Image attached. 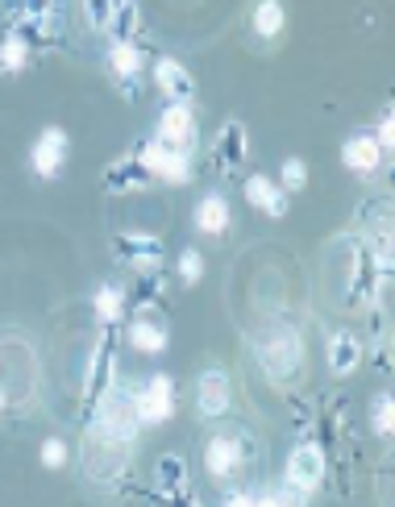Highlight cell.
Masks as SVG:
<instances>
[{"mask_svg": "<svg viewBox=\"0 0 395 507\" xmlns=\"http://www.w3.org/2000/svg\"><path fill=\"white\" fill-rule=\"evenodd\" d=\"M167 342H171V333L158 321H146V316H142V321L129 324V345H133L138 353H163Z\"/></svg>", "mask_w": 395, "mask_h": 507, "instance_id": "14", "label": "cell"}, {"mask_svg": "<svg viewBox=\"0 0 395 507\" xmlns=\"http://www.w3.org/2000/svg\"><path fill=\"white\" fill-rule=\"evenodd\" d=\"M84 9H88V21L96 30L113 25V17H117V5H113V0H84Z\"/></svg>", "mask_w": 395, "mask_h": 507, "instance_id": "25", "label": "cell"}, {"mask_svg": "<svg viewBox=\"0 0 395 507\" xmlns=\"http://www.w3.org/2000/svg\"><path fill=\"white\" fill-rule=\"evenodd\" d=\"M304 184H308V166L300 163V158H287V163H283V175H279V187L291 195V192H304Z\"/></svg>", "mask_w": 395, "mask_h": 507, "instance_id": "22", "label": "cell"}, {"mask_svg": "<svg viewBox=\"0 0 395 507\" xmlns=\"http://www.w3.org/2000/svg\"><path fill=\"white\" fill-rule=\"evenodd\" d=\"M287 487L304 491V495H312V491H321V482H325V449L316 445V441H300L291 453H287Z\"/></svg>", "mask_w": 395, "mask_h": 507, "instance_id": "2", "label": "cell"}, {"mask_svg": "<svg viewBox=\"0 0 395 507\" xmlns=\"http://www.w3.org/2000/svg\"><path fill=\"white\" fill-rule=\"evenodd\" d=\"M242 458H246V453H242V445H237L233 437H225V432H221V437H212V441H208V449H204V470L212 478H221V482H225V478L237 474Z\"/></svg>", "mask_w": 395, "mask_h": 507, "instance_id": "10", "label": "cell"}, {"mask_svg": "<svg viewBox=\"0 0 395 507\" xmlns=\"http://www.w3.org/2000/svg\"><path fill=\"white\" fill-rule=\"evenodd\" d=\"M179 279H183V283H200V279H204V254L200 250L179 254Z\"/></svg>", "mask_w": 395, "mask_h": 507, "instance_id": "23", "label": "cell"}, {"mask_svg": "<svg viewBox=\"0 0 395 507\" xmlns=\"http://www.w3.org/2000/svg\"><path fill=\"white\" fill-rule=\"evenodd\" d=\"M254 507H308V495L296 487L283 491H267V495H254Z\"/></svg>", "mask_w": 395, "mask_h": 507, "instance_id": "21", "label": "cell"}, {"mask_svg": "<svg viewBox=\"0 0 395 507\" xmlns=\"http://www.w3.org/2000/svg\"><path fill=\"white\" fill-rule=\"evenodd\" d=\"M138 163L146 166L154 179H163V184H175L179 187V184H188V179H192V154H188V150H171V146H163L158 137L142 146Z\"/></svg>", "mask_w": 395, "mask_h": 507, "instance_id": "3", "label": "cell"}, {"mask_svg": "<svg viewBox=\"0 0 395 507\" xmlns=\"http://www.w3.org/2000/svg\"><path fill=\"white\" fill-rule=\"evenodd\" d=\"M25 63H30V46H25V38L9 34V38L0 42V71H5V75H17V71H25Z\"/></svg>", "mask_w": 395, "mask_h": 507, "instance_id": "18", "label": "cell"}, {"mask_svg": "<svg viewBox=\"0 0 395 507\" xmlns=\"http://www.w3.org/2000/svg\"><path fill=\"white\" fill-rule=\"evenodd\" d=\"M158 482H163V487H167V482H175V487H179V482H183V462H163V466H158Z\"/></svg>", "mask_w": 395, "mask_h": 507, "instance_id": "27", "label": "cell"}, {"mask_svg": "<svg viewBox=\"0 0 395 507\" xmlns=\"http://www.w3.org/2000/svg\"><path fill=\"white\" fill-rule=\"evenodd\" d=\"M38 458H42V466H46V470H63V466H67V458H71V449L63 445L59 437H50V441H42Z\"/></svg>", "mask_w": 395, "mask_h": 507, "instance_id": "24", "label": "cell"}, {"mask_svg": "<svg viewBox=\"0 0 395 507\" xmlns=\"http://www.w3.org/2000/svg\"><path fill=\"white\" fill-rule=\"evenodd\" d=\"M225 507H254V495H246V491H233V495L225 499Z\"/></svg>", "mask_w": 395, "mask_h": 507, "instance_id": "28", "label": "cell"}, {"mask_svg": "<svg viewBox=\"0 0 395 507\" xmlns=\"http://www.w3.org/2000/svg\"><path fill=\"white\" fill-rule=\"evenodd\" d=\"M67 154H71V137L63 125H46L38 134V142L30 146V166L38 179H54L67 166Z\"/></svg>", "mask_w": 395, "mask_h": 507, "instance_id": "4", "label": "cell"}, {"mask_svg": "<svg viewBox=\"0 0 395 507\" xmlns=\"http://www.w3.org/2000/svg\"><path fill=\"white\" fill-rule=\"evenodd\" d=\"M229 221H233V216H229V200L225 195H204V200H200L196 204V229L200 234H208V237H221L229 229Z\"/></svg>", "mask_w": 395, "mask_h": 507, "instance_id": "13", "label": "cell"}, {"mask_svg": "<svg viewBox=\"0 0 395 507\" xmlns=\"http://www.w3.org/2000/svg\"><path fill=\"white\" fill-rule=\"evenodd\" d=\"M254 353H258L262 374H267L271 383H279V387H291V383L300 379V371H304V345H300V333L283 321L267 324V329L258 333Z\"/></svg>", "mask_w": 395, "mask_h": 507, "instance_id": "1", "label": "cell"}, {"mask_svg": "<svg viewBox=\"0 0 395 507\" xmlns=\"http://www.w3.org/2000/svg\"><path fill=\"white\" fill-rule=\"evenodd\" d=\"M129 245H133V254H125L129 266H138V271H150V266L163 263V254H158V242L154 237H129Z\"/></svg>", "mask_w": 395, "mask_h": 507, "instance_id": "19", "label": "cell"}, {"mask_svg": "<svg viewBox=\"0 0 395 507\" xmlns=\"http://www.w3.org/2000/svg\"><path fill=\"white\" fill-rule=\"evenodd\" d=\"M233 403V391H229V374L221 366H208L196 383V408L204 420H221Z\"/></svg>", "mask_w": 395, "mask_h": 507, "instance_id": "6", "label": "cell"}, {"mask_svg": "<svg viewBox=\"0 0 395 507\" xmlns=\"http://www.w3.org/2000/svg\"><path fill=\"white\" fill-rule=\"evenodd\" d=\"M142 63H146V59H142V50L133 46V42H117V46L109 50V67L117 71L121 79H138L142 75Z\"/></svg>", "mask_w": 395, "mask_h": 507, "instance_id": "16", "label": "cell"}, {"mask_svg": "<svg viewBox=\"0 0 395 507\" xmlns=\"http://www.w3.org/2000/svg\"><path fill=\"white\" fill-rule=\"evenodd\" d=\"M358 366H362V345H358V337L346 333V329L333 333V337H329V371L346 379V374H354Z\"/></svg>", "mask_w": 395, "mask_h": 507, "instance_id": "12", "label": "cell"}, {"mask_svg": "<svg viewBox=\"0 0 395 507\" xmlns=\"http://www.w3.org/2000/svg\"><path fill=\"white\" fill-rule=\"evenodd\" d=\"M158 142L171 150H192L196 146V117L188 104H167L158 117Z\"/></svg>", "mask_w": 395, "mask_h": 507, "instance_id": "7", "label": "cell"}, {"mask_svg": "<svg viewBox=\"0 0 395 507\" xmlns=\"http://www.w3.org/2000/svg\"><path fill=\"white\" fill-rule=\"evenodd\" d=\"M287 25V13H283V0H258L254 5V34L262 42L279 38Z\"/></svg>", "mask_w": 395, "mask_h": 507, "instance_id": "15", "label": "cell"}, {"mask_svg": "<svg viewBox=\"0 0 395 507\" xmlns=\"http://www.w3.org/2000/svg\"><path fill=\"white\" fill-rule=\"evenodd\" d=\"M341 163H346L354 175L370 179L379 171V163H383V150H379V142L370 134H354V137H346V146H341Z\"/></svg>", "mask_w": 395, "mask_h": 507, "instance_id": "9", "label": "cell"}, {"mask_svg": "<svg viewBox=\"0 0 395 507\" xmlns=\"http://www.w3.org/2000/svg\"><path fill=\"white\" fill-rule=\"evenodd\" d=\"M0 412H5V387H0Z\"/></svg>", "mask_w": 395, "mask_h": 507, "instance_id": "29", "label": "cell"}, {"mask_svg": "<svg viewBox=\"0 0 395 507\" xmlns=\"http://www.w3.org/2000/svg\"><path fill=\"white\" fill-rule=\"evenodd\" d=\"M246 200L258 208L262 216H287V192L279 184H271L267 175H250L246 179Z\"/></svg>", "mask_w": 395, "mask_h": 507, "instance_id": "11", "label": "cell"}, {"mask_svg": "<svg viewBox=\"0 0 395 507\" xmlns=\"http://www.w3.org/2000/svg\"><path fill=\"white\" fill-rule=\"evenodd\" d=\"M370 424H375L379 437H391V424H395V400L391 391H379L375 403H370Z\"/></svg>", "mask_w": 395, "mask_h": 507, "instance_id": "20", "label": "cell"}, {"mask_svg": "<svg viewBox=\"0 0 395 507\" xmlns=\"http://www.w3.org/2000/svg\"><path fill=\"white\" fill-rule=\"evenodd\" d=\"M154 84L163 88V96L171 100V104H188L192 92H196V84H192L188 67L179 59H158L154 63Z\"/></svg>", "mask_w": 395, "mask_h": 507, "instance_id": "8", "label": "cell"}, {"mask_svg": "<svg viewBox=\"0 0 395 507\" xmlns=\"http://www.w3.org/2000/svg\"><path fill=\"white\" fill-rule=\"evenodd\" d=\"M92 308H96V316L104 324H113V321H121V313H125V295H121V287L104 283V287H96V295H92Z\"/></svg>", "mask_w": 395, "mask_h": 507, "instance_id": "17", "label": "cell"}, {"mask_svg": "<svg viewBox=\"0 0 395 507\" xmlns=\"http://www.w3.org/2000/svg\"><path fill=\"white\" fill-rule=\"evenodd\" d=\"M133 412H138L142 424H163V420H171V412H175V383L167 374H154L133 395Z\"/></svg>", "mask_w": 395, "mask_h": 507, "instance_id": "5", "label": "cell"}, {"mask_svg": "<svg viewBox=\"0 0 395 507\" xmlns=\"http://www.w3.org/2000/svg\"><path fill=\"white\" fill-rule=\"evenodd\" d=\"M379 150H383V154H391V146H395V125H391V108H387L383 113V121H379Z\"/></svg>", "mask_w": 395, "mask_h": 507, "instance_id": "26", "label": "cell"}]
</instances>
